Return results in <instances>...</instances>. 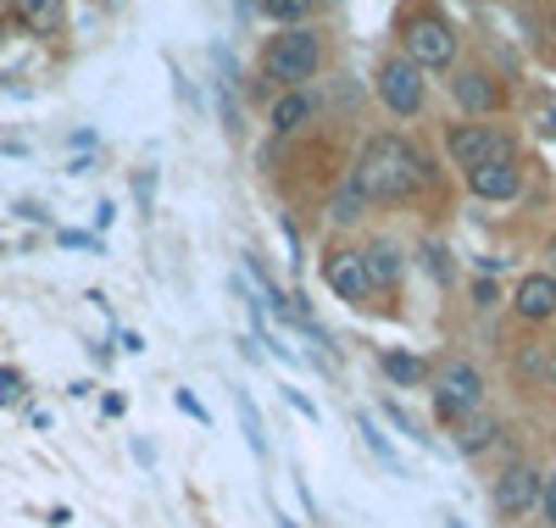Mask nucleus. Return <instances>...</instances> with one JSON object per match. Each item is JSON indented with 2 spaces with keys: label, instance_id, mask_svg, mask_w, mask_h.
I'll use <instances>...</instances> for the list:
<instances>
[{
  "label": "nucleus",
  "instance_id": "f257e3e1",
  "mask_svg": "<svg viewBox=\"0 0 556 528\" xmlns=\"http://www.w3.org/2000/svg\"><path fill=\"white\" fill-rule=\"evenodd\" d=\"M424 178H429L424 151L401 134H374L356 151V167H351V184L367 201H412L417 189H424Z\"/></svg>",
  "mask_w": 556,
  "mask_h": 528
},
{
  "label": "nucleus",
  "instance_id": "f03ea898",
  "mask_svg": "<svg viewBox=\"0 0 556 528\" xmlns=\"http://www.w3.org/2000/svg\"><path fill=\"white\" fill-rule=\"evenodd\" d=\"M323 73V34L317 28H278L262 45V78L273 89H306Z\"/></svg>",
  "mask_w": 556,
  "mask_h": 528
},
{
  "label": "nucleus",
  "instance_id": "7ed1b4c3",
  "mask_svg": "<svg viewBox=\"0 0 556 528\" xmlns=\"http://www.w3.org/2000/svg\"><path fill=\"white\" fill-rule=\"evenodd\" d=\"M395 34H401V56L406 62H417V67H456V28L434 12V7H412V12H401V23H395Z\"/></svg>",
  "mask_w": 556,
  "mask_h": 528
},
{
  "label": "nucleus",
  "instance_id": "20e7f679",
  "mask_svg": "<svg viewBox=\"0 0 556 528\" xmlns=\"http://www.w3.org/2000/svg\"><path fill=\"white\" fill-rule=\"evenodd\" d=\"M429 395H434V417H440L445 428H456V423H468V417L484 406V373H479L468 356H451V362L434 367Z\"/></svg>",
  "mask_w": 556,
  "mask_h": 528
},
{
  "label": "nucleus",
  "instance_id": "39448f33",
  "mask_svg": "<svg viewBox=\"0 0 556 528\" xmlns=\"http://www.w3.org/2000/svg\"><path fill=\"white\" fill-rule=\"evenodd\" d=\"M445 156H451V167L473 173L484 162H518V139L490 128V123H451L445 128Z\"/></svg>",
  "mask_w": 556,
  "mask_h": 528
},
{
  "label": "nucleus",
  "instance_id": "423d86ee",
  "mask_svg": "<svg viewBox=\"0 0 556 528\" xmlns=\"http://www.w3.org/2000/svg\"><path fill=\"white\" fill-rule=\"evenodd\" d=\"M374 89H379V101H384L395 117H417V112H424V101H429V78H424V67L406 62L401 51L379 62Z\"/></svg>",
  "mask_w": 556,
  "mask_h": 528
},
{
  "label": "nucleus",
  "instance_id": "0eeeda50",
  "mask_svg": "<svg viewBox=\"0 0 556 528\" xmlns=\"http://www.w3.org/2000/svg\"><path fill=\"white\" fill-rule=\"evenodd\" d=\"M540 501H545V473H540L534 462H513V467H506L495 485H490V512H495L501 523L529 517Z\"/></svg>",
  "mask_w": 556,
  "mask_h": 528
},
{
  "label": "nucleus",
  "instance_id": "6e6552de",
  "mask_svg": "<svg viewBox=\"0 0 556 528\" xmlns=\"http://www.w3.org/2000/svg\"><path fill=\"white\" fill-rule=\"evenodd\" d=\"M323 284L345 301V306H367L379 290H374V273H367L362 251L356 246H334V251H323Z\"/></svg>",
  "mask_w": 556,
  "mask_h": 528
},
{
  "label": "nucleus",
  "instance_id": "1a4fd4ad",
  "mask_svg": "<svg viewBox=\"0 0 556 528\" xmlns=\"http://www.w3.org/2000/svg\"><path fill=\"white\" fill-rule=\"evenodd\" d=\"M451 101H456V112H468V117H490V112L506 106V84L490 67H456Z\"/></svg>",
  "mask_w": 556,
  "mask_h": 528
},
{
  "label": "nucleus",
  "instance_id": "9d476101",
  "mask_svg": "<svg viewBox=\"0 0 556 528\" xmlns=\"http://www.w3.org/2000/svg\"><path fill=\"white\" fill-rule=\"evenodd\" d=\"M468 196L473 201H490V206H506L523 196V162H484L468 173Z\"/></svg>",
  "mask_w": 556,
  "mask_h": 528
},
{
  "label": "nucleus",
  "instance_id": "9b49d317",
  "mask_svg": "<svg viewBox=\"0 0 556 528\" xmlns=\"http://www.w3.org/2000/svg\"><path fill=\"white\" fill-rule=\"evenodd\" d=\"M513 312L523 317V323H545V317H556V273H523L518 278V290H513Z\"/></svg>",
  "mask_w": 556,
  "mask_h": 528
},
{
  "label": "nucleus",
  "instance_id": "f8f14e48",
  "mask_svg": "<svg viewBox=\"0 0 556 528\" xmlns=\"http://www.w3.org/2000/svg\"><path fill=\"white\" fill-rule=\"evenodd\" d=\"M362 262H367V273H374V290H379V296H395V290H401V278H406V251L395 246V239H367V246H362Z\"/></svg>",
  "mask_w": 556,
  "mask_h": 528
},
{
  "label": "nucleus",
  "instance_id": "ddd939ff",
  "mask_svg": "<svg viewBox=\"0 0 556 528\" xmlns=\"http://www.w3.org/2000/svg\"><path fill=\"white\" fill-rule=\"evenodd\" d=\"M312 117H317V95H312V89H278V95H273L267 123H273L278 139H285V134H301Z\"/></svg>",
  "mask_w": 556,
  "mask_h": 528
},
{
  "label": "nucleus",
  "instance_id": "4468645a",
  "mask_svg": "<svg viewBox=\"0 0 556 528\" xmlns=\"http://www.w3.org/2000/svg\"><path fill=\"white\" fill-rule=\"evenodd\" d=\"M501 435H506V428H501V417H495V412H473L468 423H456V428H451L456 456H484Z\"/></svg>",
  "mask_w": 556,
  "mask_h": 528
},
{
  "label": "nucleus",
  "instance_id": "2eb2a0df",
  "mask_svg": "<svg viewBox=\"0 0 556 528\" xmlns=\"http://www.w3.org/2000/svg\"><path fill=\"white\" fill-rule=\"evenodd\" d=\"M12 12H17V23H23L28 34H39V39H51V34L67 28V0H12Z\"/></svg>",
  "mask_w": 556,
  "mask_h": 528
},
{
  "label": "nucleus",
  "instance_id": "dca6fc26",
  "mask_svg": "<svg viewBox=\"0 0 556 528\" xmlns=\"http://www.w3.org/2000/svg\"><path fill=\"white\" fill-rule=\"evenodd\" d=\"M379 367H384V378L395 384V390H424V384L434 378L429 362H424V356H412V351H384Z\"/></svg>",
  "mask_w": 556,
  "mask_h": 528
},
{
  "label": "nucleus",
  "instance_id": "f3484780",
  "mask_svg": "<svg viewBox=\"0 0 556 528\" xmlns=\"http://www.w3.org/2000/svg\"><path fill=\"white\" fill-rule=\"evenodd\" d=\"M262 17L278 23V28H312V12H317V0H256Z\"/></svg>",
  "mask_w": 556,
  "mask_h": 528
},
{
  "label": "nucleus",
  "instance_id": "a211bd4d",
  "mask_svg": "<svg viewBox=\"0 0 556 528\" xmlns=\"http://www.w3.org/2000/svg\"><path fill=\"white\" fill-rule=\"evenodd\" d=\"M329 212H334V223H340V228H351V223H356V217L367 212V196H362L356 184H345L340 196H334V206H329Z\"/></svg>",
  "mask_w": 556,
  "mask_h": 528
},
{
  "label": "nucleus",
  "instance_id": "6ab92c4d",
  "mask_svg": "<svg viewBox=\"0 0 556 528\" xmlns=\"http://www.w3.org/2000/svg\"><path fill=\"white\" fill-rule=\"evenodd\" d=\"M529 128H534V139H556V95H534Z\"/></svg>",
  "mask_w": 556,
  "mask_h": 528
},
{
  "label": "nucleus",
  "instance_id": "aec40b11",
  "mask_svg": "<svg viewBox=\"0 0 556 528\" xmlns=\"http://www.w3.org/2000/svg\"><path fill=\"white\" fill-rule=\"evenodd\" d=\"M235 401H240V423H245V445H251L256 456H267V435H262V417H256L251 395H245V390H235Z\"/></svg>",
  "mask_w": 556,
  "mask_h": 528
},
{
  "label": "nucleus",
  "instance_id": "412c9836",
  "mask_svg": "<svg viewBox=\"0 0 556 528\" xmlns=\"http://www.w3.org/2000/svg\"><path fill=\"white\" fill-rule=\"evenodd\" d=\"M356 435H362V445H367V451H374V456H379V462H384L390 473H401V462H395V451H390V440H384V435H379V428H374V423H367V417H356Z\"/></svg>",
  "mask_w": 556,
  "mask_h": 528
},
{
  "label": "nucleus",
  "instance_id": "4be33fe9",
  "mask_svg": "<svg viewBox=\"0 0 556 528\" xmlns=\"http://www.w3.org/2000/svg\"><path fill=\"white\" fill-rule=\"evenodd\" d=\"M23 395V373L17 367H0V401H17Z\"/></svg>",
  "mask_w": 556,
  "mask_h": 528
},
{
  "label": "nucleus",
  "instance_id": "5701e85b",
  "mask_svg": "<svg viewBox=\"0 0 556 528\" xmlns=\"http://www.w3.org/2000/svg\"><path fill=\"white\" fill-rule=\"evenodd\" d=\"M151 196H156V173H139V178H134V201L151 212Z\"/></svg>",
  "mask_w": 556,
  "mask_h": 528
},
{
  "label": "nucleus",
  "instance_id": "b1692460",
  "mask_svg": "<svg viewBox=\"0 0 556 528\" xmlns=\"http://www.w3.org/2000/svg\"><path fill=\"white\" fill-rule=\"evenodd\" d=\"M173 401H178V412H190V417H195V423H212V412H206V406H201V401H195V395H190V390H178V395H173Z\"/></svg>",
  "mask_w": 556,
  "mask_h": 528
},
{
  "label": "nucleus",
  "instance_id": "393cba45",
  "mask_svg": "<svg viewBox=\"0 0 556 528\" xmlns=\"http://www.w3.org/2000/svg\"><path fill=\"white\" fill-rule=\"evenodd\" d=\"M384 412H390V423L401 428V435H417V423H412V412H406V406H395V401H390Z\"/></svg>",
  "mask_w": 556,
  "mask_h": 528
},
{
  "label": "nucleus",
  "instance_id": "a878e982",
  "mask_svg": "<svg viewBox=\"0 0 556 528\" xmlns=\"http://www.w3.org/2000/svg\"><path fill=\"white\" fill-rule=\"evenodd\" d=\"M540 506H545V523L556 528V473H545V501Z\"/></svg>",
  "mask_w": 556,
  "mask_h": 528
},
{
  "label": "nucleus",
  "instance_id": "bb28decb",
  "mask_svg": "<svg viewBox=\"0 0 556 528\" xmlns=\"http://www.w3.org/2000/svg\"><path fill=\"white\" fill-rule=\"evenodd\" d=\"M17 217H28V223H45V217H51V212H45L39 201H17Z\"/></svg>",
  "mask_w": 556,
  "mask_h": 528
},
{
  "label": "nucleus",
  "instance_id": "cd10ccee",
  "mask_svg": "<svg viewBox=\"0 0 556 528\" xmlns=\"http://www.w3.org/2000/svg\"><path fill=\"white\" fill-rule=\"evenodd\" d=\"M473 301H479V306H495V284H490V278L473 284Z\"/></svg>",
  "mask_w": 556,
  "mask_h": 528
},
{
  "label": "nucleus",
  "instance_id": "c85d7f7f",
  "mask_svg": "<svg viewBox=\"0 0 556 528\" xmlns=\"http://www.w3.org/2000/svg\"><path fill=\"white\" fill-rule=\"evenodd\" d=\"M290 406H295V412H301V417H317V406H312V401H306V395H301V390H290Z\"/></svg>",
  "mask_w": 556,
  "mask_h": 528
},
{
  "label": "nucleus",
  "instance_id": "c756f323",
  "mask_svg": "<svg viewBox=\"0 0 556 528\" xmlns=\"http://www.w3.org/2000/svg\"><path fill=\"white\" fill-rule=\"evenodd\" d=\"M545 384L556 390V345H545Z\"/></svg>",
  "mask_w": 556,
  "mask_h": 528
},
{
  "label": "nucleus",
  "instance_id": "7c9ffc66",
  "mask_svg": "<svg viewBox=\"0 0 556 528\" xmlns=\"http://www.w3.org/2000/svg\"><path fill=\"white\" fill-rule=\"evenodd\" d=\"M545 256H551V273H556V239H551V246H545Z\"/></svg>",
  "mask_w": 556,
  "mask_h": 528
},
{
  "label": "nucleus",
  "instance_id": "2f4dec72",
  "mask_svg": "<svg viewBox=\"0 0 556 528\" xmlns=\"http://www.w3.org/2000/svg\"><path fill=\"white\" fill-rule=\"evenodd\" d=\"M278 528H295V523H290V517H278Z\"/></svg>",
  "mask_w": 556,
  "mask_h": 528
},
{
  "label": "nucleus",
  "instance_id": "473e14b6",
  "mask_svg": "<svg viewBox=\"0 0 556 528\" xmlns=\"http://www.w3.org/2000/svg\"><path fill=\"white\" fill-rule=\"evenodd\" d=\"M451 528H468V523H462V517H451Z\"/></svg>",
  "mask_w": 556,
  "mask_h": 528
},
{
  "label": "nucleus",
  "instance_id": "72a5a7b5",
  "mask_svg": "<svg viewBox=\"0 0 556 528\" xmlns=\"http://www.w3.org/2000/svg\"><path fill=\"white\" fill-rule=\"evenodd\" d=\"M551 34H556V7H551Z\"/></svg>",
  "mask_w": 556,
  "mask_h": 528
}]
</instances>
